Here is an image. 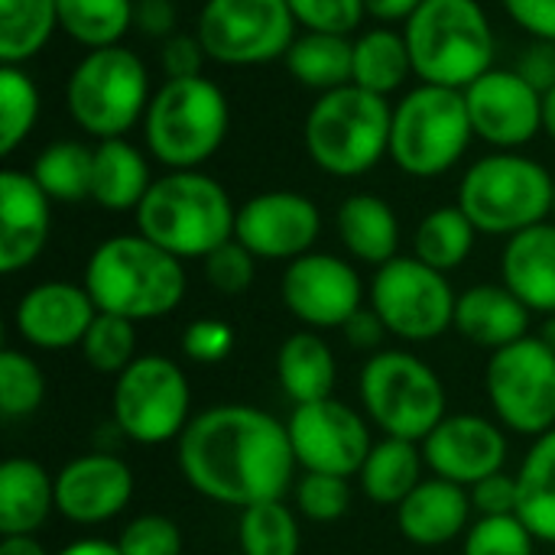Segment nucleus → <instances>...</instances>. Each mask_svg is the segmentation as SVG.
<instances>
[{"label": "nucleus", "mask_w": 555, "mask_h": 555, "mask_svg": "<svg viewBox=\"0 0 555 555\" xmlns=\"http://www.w3.org/2000/svg\"><path fill=\"white\" fill-rule=\"evenodd\" d=\"M475 137L498 150H517L543 130V94L517 68H491L465 88Z\"/></svg>", "instance_id": "nucleus-18"}, {"label": "nucleus", "mask_w": 555, "mask_h": 555, "mask_svg": "<svg viewBox=\"0 0 555 555\" xmlns=\"http://www.w3.org/2000/svg\"><path fill=\"white\" fill-rule=\"evenodd\" d=\"M537 338L550 348L555 354V312L553 315H543V325H540V332H537Z\"/></svg>", "instance_id": "nucleus-58"}, {"label": "nucleus", "mask_w": 555, "mask_h": 555, "mask_svg": "<svg viewBox=\"0 0 555 555\" xmlns=\"http://www.w3.org/2000/svg\"><path fill=\"white\" fill-rule=\"evenodd\" d=\"M517 72L527 85H533L540 94L555 88V42L550 39H533L524 55L517 59Z\"/></svg>", "instance_id": "nucleus-50"}, {"label": "nucleus", "mask_w": 555, "mask_h": 555, "mask_svg": "<svg viewBox=\"0 0 555 555\" xmlns=\"http://www.w3.org/2000/svg\"><path fill=\"white\" fill-rule=\"evenodd\" d=\"M241 555H299V520L283 501H267L241 511L237 520Z\"/></svg>", "instance_id": "nucleus-38"}, {"label": "nucleus", "mask_w": 555, "mask_h": 555, "mask_svg": "<svg viewBox=\"0 0 555 555\" xmlns=\"http://www.w3.org/2000/svg\"><path fill=\"white\" fill-rule=\"evenodd\" d=\"M39 120V88L20 65H0V156L33 133Z\"/></svg>", "instance_id": "nucleus-39"}, {"label": "nucleus", "mask_w": 555, "mask_h": 555, "mask_svg": "<svg viewBox=\"0 0 555 555\" xmlns=\"http://www.w3.org/2000/svg\"><path fill=\"white\" fill-rule=\"evenodd\" d=\"M296 23L312 33H341L348 36L358 29L364 10V0H286Z\"/></svg>", "instance_id": "nucleus-46"}, {"label": "nucleus", "mask_w": 555, "mask_h": 555, "mask_svg": "<svg viewBox=\"0 0 555 555\" xmlns=\"http://www.w3.org/2000/svg\"><path fill=\"white\" fill-rule=\"evenodd\" d=\"M410 75H413V59H410V46L403 33H393L390 26H377L354 39L351 85L387 98Z\"/></svg>", "instance_id": "nucleus-33"}, {"label": "nucleus", "mask_w": 555, "mask_h": 555, "mask_svg": "<svg viewBox=\"0 0 555 555\" xmlns=\"http://www.w3.org/2000/svg\"><path fill=\"white\" fill-rule=\"evenodd\" d=\"M176 442L179 472L189 488L237 511L283 501L299 468L286 423L244 403H224L192 416Z\"/></svg>", "instance_id": "nucleus-1"}, {"label": "nucleus", "mask_w": 555, "mask_h": 555, "mask_svg": "<svg viewBox=\"0 0 555 555\" xmlns=\"http://www.w3.org/2000/svg\"><path fill=\"white\" fill-rule=\"evenodd\" d=\"M42 400H46V377L39 364L23 351L7 348L0 354V413L7 420H20L36 413Z\"/></svg>", "instance_id": "nucleus-41"}, {"label": "nucleus", "mask_w": 555, "mask_h": 555, "mask_svg": "<svg viewBox=\"0 0 555 555\" xmlns=\"http://www.w3.org/2000/svg\"><path fill=\"white\" fill-rule=\"evenodd\" d=\"M153 182L146 156L130 140L114 137L94 146L91 202L104 211H137Z\"/></svg>", "instance_id": "nucleus-28"}, {"label": "nucleus", "mask_w": 555, "mask_h": 555, "mask_svg": "<svg viewBox=\"0 0 555 555\" xmlns=\"http://www.w3.org/2000/svg\"><path fill=\"white\" fill-rule=\"evenodd\" d=\"M81 286L91 293L98 312L150 322L182 306L189 280L179 257L137 231L101 241L85 263Z\"/></svg>", "instance_id": "nucleus-2"}, {"label": "nucleus", "mask_w": 555, "mask_h": 555, "mask_svg": "<svg viewBox=\"0 0 555 555\" xmlns=\"http://www.w3.org/2000/svg\"><path fill=\"white\" fill-rule=\"evenodd\" d=\"M296 511L312 524H335L351 511V485L338 475H319L302 472V478L293 485Z\"/></svg>", "instance_id": "nucleus-42"}, {"label": "nucleus", "mask_w": 555, "mask_h": 555, "mask_svg": "<svg viewBox=\"0 0 555 555\" xmlns=\"http://www.w3.org/2000/svg\"><path fill=\"white\" fill-rule=\"evenodd\" d=\"M55 555H120V550H117V543H111V540L85 537V540L68 543L62 553H55Z\"/></svg>", "instance_id": "nucleus-55"}, {"label": "nucleus", "mask_w": 555, "mask_h": 555, "mask_svg": "<svg viewBox=\"0 0 555 555\" xmlns=\"http://www.w3.org/2000/svg\"><path fill=\"white\" fill-rule=\"evenodd\" d=\"M120 555H182V530L163 514L133 517L114 540Z\"/></svg>", "instance_id": "nucleus-45"}, {"label": "nucleus", "mask_w": 555, "mask_h": 555, "mask_svg": "<svg viewBox=\"0 0 555 555\" xmlns=\"http://www.w3.org/2000/svg\"><path fill=\"white\" fill-rule=\"evenodd\" d=\"M472 494L468 488L446 478H423L416 491L397 507V527L413 546L433 550L468 533L472 527Z\"/></svg>", "instance_id": "nucleus-23"}, {"label": "nucleus", "mask_w": 555, "mask_h": 555, "mask_svg": "<svg viewBox=\"0 0 555 555\" xmlns=\"http://www.w3.org/2000/svg\"><path fill=\"white\" fill-rule=\"evenodd\" d=\"M341 335H345V341L354 348V351H367V354H377V351H384L380 345L387 341V325H384V319L371 309V306H361L345 325H341Z\"/></svg>", "instance_id": "nucleus-52"}, {"label": "nucleus", "mask_w": 555, "mask_h": 555, "mask_svg": "<svg viewBox=\"0 0 555 555\" xmlns=\"http://www.w3.org/2000/svg\"><path fill=\"white\" fill-rule=\"evenodd\" d=\"M517 517L537 543L555 546V429L533 439L517 472Z\"/></svg>", "instance_id": "nucleus-31"}, {"label": "nucleus", "mask_w": 555, "mask_h": 555, "mask_svg": "<svg viewBox=\"0 0 555 555\" xmlns=\"http://www.w3.org/2000/svg\"><path fill=\"white\" fill-rule=\"evenodd\" d=\"M202 263H205L208 286L215 293H221V296H244L254 286L257 257L237 237H231L228 244H221L218 250H211Z\"/></svg>", "instance_id": "nucleus-44"}, {"label": "nucleus", "mask_w": 555, "mask_h": 555, "mask_svg": "<svg viewBox=\"0 0 555 555\" xmlns=\"http://www.w3.org/2000/svg\"><path fill=\"white\" fill-rule=\"evenodd\" d=\"M475 137L465 91L420 85L393 107L390 159L413 179L449 172Z\"/></svg>", "instance_id": "nucleus-10"}, {"label": "nucleus", "mask_w": 555, "mask_h": 555, "mask_svg": "<svg viewBox=\"0 0 555 555\" xmlns=\"http://www.w3.org/2000/svg\"><path fill=\"white\" fill-rule=\"evenodd\" d=\"M133 26L146 36L169 39L176 33V7L172 0H137Z\"/></svg>", "instance_id": "nucleus-53"}, {"label": "nucleus", "mask_w": 555, "mask_h": 555, "mask_svg": "<svg viewBox=\"0 0 555 555\" xmlns=\"http://www.w3.org/2000/svg\"><path fill=\"white\" fill-rule=\"evenodd\" d=\"M420 7H423V0H364L367 16H374L380 23H406Z\"/></svg>", "instance_id": "nucleus-54"}, {"label": "nucleus", "mask_w": 555, "mask_h": 555, "mask_svg": "<svg viewBox=\"0 0 555 555\" xmlns=\"http://www.w3.org/2000/svg\"><path fill=\"white\" fill-rule=\"evenodd\" d=\"M91 169H94L91 146L78 140H59L36 156L29 172L52 202H85L91 198Z\"/></svg>", "instance_id": "nucleus-37"}, {"label": "nucleus", "mask_w": 555, "mask_h": 555, "mask_svg": "<svg viewBox=\"0 0 555 555\" xmlns=\"http://www.w3.org/2000/svg\"><path fill=\"white\" fill-rule=\"evenodd\" d=\"M182 351L195 364H221L234 351V328L221 319H195L182 332Z\"/></svg>", "instance_id": "nucleus-47"}, {"label": "nucleus", "mask_w": 555, "mask_h": 555, "mask_svg": "<svg viewBox=\"0 0 555 555\" xmlns=\"http://www.w3.org/2000/svg\"><path fill=\"white\" fill-rule=\"evenodd\" d=\"M55 511V478L33 459L0 465V537H36Z\"/></svg>", "instance_id": "nucleus-26"}, {"label": "nucleus", "mask_w": 555, "mask_h": 555, "mask_svg": "<svg viewBox=\"0 0 555 555\" xmlns=\"http://www.w3.org/2000/svg\"><path fill=\"white\" fill-rule=\"evenodd\" d=\"M452 328L478 348L501 351L530 335V309L504 283H478L459 293Z\"/></svg>", "instance_id": "nucleus-24"}, {"label": "nucleus", "mask_w": 555, "mask_h": 555, "mask_svg": "<svg viewBox=\"0 0 555 555\" xmlns=\"http://www.w3.org/2000/svg\"><path fill=\"white\" fill-rule=\"evenodd\" d=\"M322 234L319 205L302 192H260L237 208L234 237L257 260H296L312 254Z\"/></svg>", "instance_id": "nucleus-17"}, {"label": "nucleus", "mask_w": 555, "mask_h": 555, "mask_svg": "<svg viewBox=\"0 0 555 555\" xmlns=\"http://www.w3.org/2000/svg\"><path fill=\"white\" fill-rule=\"evenodd\" d=\"M133 472L114 452H88L55 475V511L78 527H98L127 511Z\"/></svg>", "instance_id": "nucleus-20"}, {"label": "nucleus", "mask_w": 555, "mask_h": 555, "mask_svg": "<svg viewBox=\"0 0 555 555\" xmlns=\"http://www.w3.org/2000/svg\"><path fill=\"white\" fill-rule=\"evenodd\" d=\"M98 319V306L91 293L78 283L46 280L23 293L13 309L16 335L39 351H65L81 348L91 322Z\"/></svg>", "instance_id": "nucleus-21"}, {"label": "nucleus", "mask_w": 555, "mask_h": 555, "mask_svg": "<svg viewBox=\"0 0 555 555\" xmlns=\"http://www.w3.org/2000/svg\"><path fill=\"white\" fill-rule=\"evenodd\" d=\"M455 289L416 257H393L371 280V309L400 341H436L455 325Z\"/></svg>", "instance_id": "nucleus-13"}, {"label": "nucleus", "mask_w": 555, "mask_h": 555, "mask_svg": "<svg viewBox=\"0 0 555 555\" xmlns=\"http://www.w3.org/2000/svg\"><path fill=\"white\" fill-rule=\"evenodd\" d=\"M133 215L137 231L179 260H205L234 237L237 221L224 185L198 169L159 176Z\"/></svg>", "instance_id": "nucleus-3"}, {"label": "nucleus", "mask_w": 555, "mask_h": 555, "mask_svg": "<svg viewBox=\"0 0 555 555\" xmlns=\"http://www.w3.org/2000/svg\"><path fill=\"white\" fill-rule=\"evenodd\" d=\"M150 72L143 59L124 46L88 49L65 81V107L72 120L98 137H124L150 107Z\"/></svg>", "instance_id": "nucleus-9"}, {"label": "nucleus", "mask_w": 555, "mask_h": 555, "mask_svg": "<svg viewBox=\"0 0 555 555\" xmlns=\"http://www.w3.org/2000/svg\"><path fill=\"white\" fill-rule=\"evenodd\" d=\"M286 68L289 75L312 91H335L351 85V68H354V42L341 33H312L296 36V42L286 52Z\"/></svg>", "instance_id": "nucleus-32"}, {"label": "nucleus", "mask_w": 555, "mask_h": 555, "mask_svg": "<svg viewBox=\"0 0 555 555\" xmlns=\"http://www.w3.org/2000/svg\"><path fill=\"white\" fill-rule=\"evenodd\" d=\"M475 237H478V228L468 221V215L459 205H446V208L429 211L420 221L416 237H413V257L439 273H449V270H459L472 257Z\"/></svg>", "instance_id": "nucleus-34"}, {"label": "nucleus", "mask_w": 555, "mask_h": 555, "mask_svg": "<svg viewBox=\"0 0 555 555\" xmlns=\"http://www.w3.org/2000/svg\"><path fill=\"white\" fill-rule=\"evenodd\" d=\"M114 429L137 446H166L192 423V387L182 367L163 354H140L111 397Z\"/></svg>", "instance_id": "nucleus-11"}, {"label": "nucleus", "mask_w": 555, "mask_h": 555, "mask_svg": "<svg viewBox=\"0 0 555 555\" xmlns=\"http://www.w3.org/2000/svg\"><path fill=\"white\" fill-rule=\"evenodd\" d=\"M420 446L426 468L436 478L455 481L462 488L504 472L507 462V436L501 423L478 413L446 416Z\"/></svg>", "instance_id": "nucleus-19"}, {"label": "nucleus", "mask_w": 555, "mask_h": 555, "mask_svg": "<svg viewBox=\"0 0 555 555\" xmlns=\"http://www.w3.org/2000/svg\"><path fill=\"white\" fill-rule=\"evenodd\" d=\"M504 286L540 315L555 312V224L543 221L507 237L501 257Z\"/></svg>", "instance_id": "nucleus-25"}, {"label": "nucleus", "mask_w": 555, "mask_h": 555, "mask_svg": "<svg viewBox=\"0 0 555 555\" xmlns=\"http://www.w3.org/2000/svg\"><path fill=\"white\" fill-rule=\"evenodd\" d=\"M537 537L517 514L507 517H478L468 533L462 555H533Z\"/></svg>", "instance_id": "nucleus-43"}, {"label": "nucleus", "mask_w": 555, "mask_h": 555, "mask_svg": "<svg viewBox=\"0 0 555 555\" xmlns=\"http://www.w3.org/2000/svg\"><path fill=\"white\" fill-rule=\"evenodd\" d=\"M276 380L283 393L293 400V406L328 400L338 380L335 351L312 328L296 332L276 351Z\"/></svg>", "instance_id": "nucleus-29"}, {"label": "nucleus", "mask_w": 555, "mask_h": 555, "mask_svg": "<svg viewBox=\"0 0 555 555\" xmlns=\"http://www.w3.org/2000/svg\"><path fill=\"white\" fill-rule=\"evenodd\" d=\"M296 465L302 472L358 478L364 459L371 455V429L358 410L328 397L319 403L293 406L286 423Z\"/></svg>", "instance_id": "nucleus-15"}, {"label": "nucleus", "mask_w": 555, "mask_h": 555, "mask_svg": "<svg viewBox=\"0 0 555 555\" xmlns=\"http://www.w3.org/2000/svg\"><path fill=\"white\" fill-rule=\"evenodd\" d=\"M358 393L367 420L393 439L423 442L449 413L442 377L410 351H377L364 361Z\"/></svg>", "instance_id": "nucleus-8"}, {"label": "nucleus", "mask_w": 555, "mask_h": 555, "mask_svg": "<svg viewBox=\"0 0 555 555\" xmlns=\"http://www.w3.org/2000/svg\"><path fill=\"white\" fill-rule=\"evenodd\" d=\"M59 26L55 0H0V65H23Z\"/></svg>", "instance_id": "nucleus-35"}, {"label": "nucleus", "mask_w": 555, "mask_h": 555, "mask_svg": "<svg viewBox=\"0 0 555 555\" xmlns=\"http://www.w3.org/2000/svg\"><path fill=\"white\" fill-rule=\"evenodd\" d=\"M423 465L426 459L420 442L384 436L380 442H374L371 455L364 459L358 481L371 504L397 511L423 481Z\"/></svg>", "instance_id": "nucleus-30"}, {"label": "nucleus", "mask_w": 555, "mask_h": 555, "mask_svg": "<svg viewBox=\"0 0 555 555\" xmlns=\"http://www.w3.org/2000/svg\"><path fill=\"white\" fill-rule=\"evenodd\" d=\"M335 224H338V237H341L345 250L354 260L384 267L393 257H400L397 254L400 250V221H397V211L380 195H371V192L348 195L338 205Z\"/></svg>", "instance_id": "nucleus-27"}, {"label": "nucleus", "mask_w": 555, "mask_h": 555, "mask_svg": "<svg viewBox=\"0 0 555 555\" xmlns=\"http://www.w3.org/2000/svg\"><path fill=\"white\" fill-rule=\"evenodd\" d=\"M231 127V107L224 91L198 75V78H166V85L150 98L143 117L146 150L172 169H198L208 163Z\"/></svg>", "instance_id": "nucleus-6"}, {"label": "nucleus", "mask_w": 555, "mask_h": 555, "mask_svg": "<svg viewBox=\"0 0 555 555\" xmlns=\"http://www.w3.org/2000/svg\"><path fill=\"white\" fill-rule=\"evenodd\" d=\"M393 111L387 98L345 85L325 91L302 127V143L309 159L338 179H354L371 172L390 153Z\"/></svg>", "instance_id": "nucleus-5"}, {"label": "nucleus", "mask_w": 555, "mask_h": 555, "mask_svg": "<svg viewBox=\"0 0 555 555\" xmlns=\"http://www.w3.org/2000/svg\"><path fill=\"white\" fill-rule=\"evenodd\" d=\"M296 26L286 0H205L195 36L211 62L263 65L286 59L296 42Z\"/></svg>", "instance_id": "nucleus-14"}, {"label": "nucleus", "mask_w": 555, "mask_h": 555, "mask_svg": "<svg viewBox=\"0 0 555 555\" xmlns=\"http://www.w3.org/2000/svg\"><path fill=\"white\" fill-rule=\"evenodd\" d=\"M485 393L504 429L540 439L555 429V354L537 335L491 351Z\"/></svg>", "instance_id": "nucleus-12"}, {"label": "nucleus", "mask_w": 555, "mask_h": 555, "mask_svg": "<svg viewBox=\"0 0 555 555\" xmlns=\"http://www.w3.org/2000/svg\"><path fill=\"white\" fill-rule=\"evenodd\" d=\"M472 507L481 517H507L517 514V475L498 472L491 478H481L478 485L468 488Z\"/></svg>", "instance_id": "nucleus-49"}, {"label": "nucleus", "mask_w": 555, "mask_h": 555, "mask_svg": "<svg viewBox=\"0 0 555 555\" xmlns=\"http://www.w3.org/2000/svg\"><path fill=\"white\" fill-rule=\"evenodd\" d=\"M403 36L423 85L465 91L494 68V29L478 0H423Z\"/></svg>", "instance_id": "nucleus-4"}, {"label": "nucleus", "mask_w": 555, "mask_h": 555, "mask_svg": "<svg viewBox=\"0 0 555 555\" xmlns=\"http://www.w3.org/2000/svg\"><path fill=\"white\" fill-rule=\"evenodd\" d=\"M59 7V29L88 46H120L124 33L133 26L137 0H55Z\"/></svg>", "instance_id": "nucleus-36"}, {"label": "nucleus", "mask_w": 555, "mask_h": 555, "mask_svg": "<svg viewBox=\"0 0 555 555\" xmlns=\"http://www.w3.org/2000/svg\"><path fill=\"white\" fill-rule=\"evenodd\" d=\"M81 354L91 371L120 377L140 358L137 354V322L111 315V312H98V319L91 322V328L81 341Z\"/></svg>", "instance_id": "nucleus-40"}, {"label": "nucleus", "mask_w": 555, "mask_h": 555, "mask_svg": "<svg viewBox=\"0 0 555 555\" xmlns=\"http://www.w3.org/2000/svg\"><path fill=\"white\" fill-rule=\"evenodd\" d=\"M553 215H555V202H553Z\"/></svg>", "instance_id": "nucleus-59"}, {"label": "nucleus", "mask_w": 555, "mask_h": 555, "mask_svg": "<svg viewBox=\"0 0 555 555\" xmlns=\"http://www.w3.org/2000/svg\"><path fill=\"white\" fill-rule=\"evenodd\" d=\"M504 10L533 39L555 42V0H504Z\"/></svg>", "instance_id": "nucleus-51"}, {"label": "nucleus", "mask_w": 555, "mask_h": 555, "mask_svg": "<svg viewBox=\"0 0 555 555\" xmlns=\"http://www.w3.org/2000/svg\"><path fill=\"white\" fill-rule=\"evenodd\" d=\"M543 130L555 140V88L543 94Z\"/></svg>", "instance_id": "nucleus-57"}, {"label": "nucleus", "mask_w": 555, "mask_h": 555, "mask_svg": "<svg viewBox=\"0 0 555 555\" xmlns=\"http://www.w3.org/2000/svg\"><path fill=\"white\" fill-rule=\"evenodd\" d=\"M283 306L306 328H341L364 306V283L358 270L335 254H306L289 260L280 283Z\"/></svg>", "instance_id": "nucleus-16"}, {"label": "nucleus", "mask_w": 555, "mask_h": 555, "mask_svg": "<svg viewBox=\"0 0 555 555\" xmlns=\"http://www.w3.org/2000/svg\"><path fill=\"white\" fill-rule=\"evenodd\" d=\"M52 198L33 172L7 166L0 172V273L26 270L49 244Z\"/></svg>", "instance_id": "nucleus-22"}, {"label": "nucleus", "mask_w": 555, "mask_h": 555, "mask_svg": "<svg viewBox=\"0 0 555 555\" xmlns=\"http://www.w3.org/2000/svg\"><path fill=\"white\" fill-rule=\"evenodd\" d=\"M0 555H49L36 537H0Z\"/></svg>", "instance_id": "nucleus-56"}, {"label": "nucleus", "mask_w": 555, "mask_h": 555, "mask_svg": "<svg viewBox=\"0 0 555 555\" xmlns=\"http://www.w3.org/2000/svg\"><path fill=\"white\" fill-rule=\"evenodd\" d=\"M553 202L555 176L546 166L520 153H491L465 172L455 205L478 234L514 237L543 224L553 215Z\"/></svg>", "instance_id": "nucleus-7"}, {"label": "nucleus", "mask_w": 555, "mask_h": 555, "mask_svg": "<svg viewBox=\"0 0 555 555\" xmlns=\"http://www.w3.org/2000/svg\"><path fill=\"white\" fill-rule=\"evenodd\" d=\"M205 46L195 33H172L169 39H163L159 49V62L166 78H198L205 68Z\"/></svg>", "instance_id": "nucleus-48"}]
</instances>
